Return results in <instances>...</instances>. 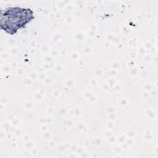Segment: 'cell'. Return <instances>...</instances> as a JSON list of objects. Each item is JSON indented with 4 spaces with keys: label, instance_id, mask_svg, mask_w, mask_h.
<instances>
[{
    "label": "cell",
    "instance_id": "1",
    "mask_svg": "<svg viewBox=\"0 0 158 158\" xmlns=\"http://www.w3.org/2000/svg\"><path fill=\"white\" fill-rule=\"evenodd\" d=\"M34 19L33 11L30 8L9 7L1 10V29L14 35L19 29L25 28Z\"/></svg>",
    "mask_w": 158,
    "mask_h": 158
}]
</instances>
